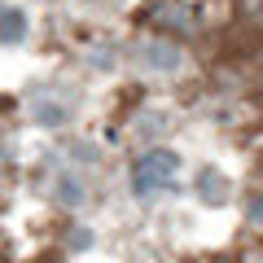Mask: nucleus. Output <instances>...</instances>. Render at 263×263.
<instances>
[{
    "label": "nucleus",
    "instance_id": "1",
    "mask_svg": "<svg viewBox=\"0 0 263 263\" xmlns=\"http://www.w3.org/2000/svg\"><path fill=\"white\" fill-rule=\"evenodd\" d=\"M171 171H176V154H171V149L149 154V158H141V167H136V189L167 184V180H171Z\"/></svg>",
    "mask_w": 263,
    "mask_h": 263
},
{
    "label": "nucleus",
    "instance_id": "2",
    "mask_svg": "<svg viewBox=\"0 0 263 263\" xmlns=\"http://www.w3.org/2000/svg\"><path fill=\"white\" fill-rule=\"evenodd\" d=\"M0 31H22V18L18 13H5V18H0Z\"/></svg>",
    "mask_w": 263,
    "mask_h": 263
}]
</instances>
